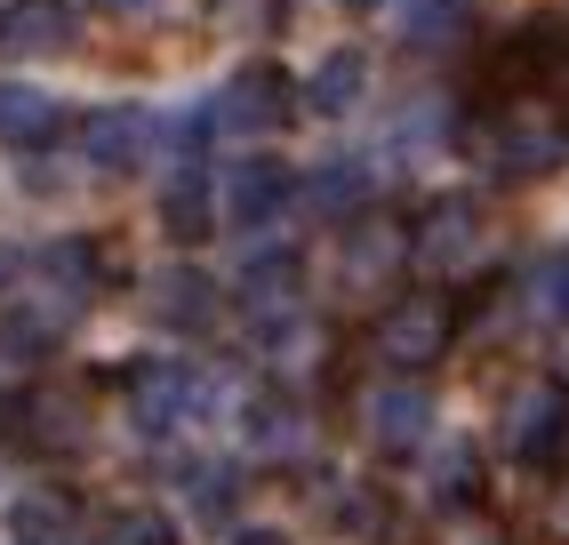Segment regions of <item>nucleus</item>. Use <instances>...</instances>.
Here are the masks:
<instances>
[{"instance_id":"nucleus-4","label":"nucleus","mask_w":569,"mask_h":545,"mask_svg":"<svg viewBox=\"0 0 569 545\" xmlns=\"http://www.w3.org/2000/svg\"><path fill=\"white\" fill-rule=\"evenodd\" d=\"M409 249H417V272H433V281H458V272L481 265L489 249V217L473 192H441V201H426L409 217Z\"/></svg>"},{"instance_id":"nucleus-33","label":"nucleus","mask_w":569,"mask_h":545,"mask_svg":"<svg viewBox=\"0 0 569 545\" xmlns=\"http://www.w3.org/2000/svg\"><path fill=\"white\" fill-rule=\"evenodd\" d=\"M233 545H289L281 529H249V537H233Z\"/></svg>"},{"instance_id":"nucleus-22","label":"nucleus","mask_w":569,"mask_h":545,"mask_svg":"<svg viewBox=\"0 0 569 545\" xmlns=\"http://www.w3.org/2000/svg\"><path fill=\"white\" fill-rule=\"evenodd\" d=\"M361 97H369V57L361 49H329L313 65V81H306V105L329 112V121H337V112H353Z\"/></svg>"},{"instance_id":"nucleus-11","label":"nucleus","mask_w":569,"mask_h":545,"mask_svg":"<svg viewBox=\"0 0 569 545\" xmlns=\"http://www.w3.org/2000/svg\"><path fill=\"white\" fill-rule=\"evenodd\" d=\"M32 281H41V314H57L64 329L97 305V289H104V249L97 241H81V232H64V241H49L41 257H32Z\"/></svg>"},{"instance_id":"nucleus-34","label":"nucleus","mask_w":569,"mask_h":545,"mask_svg":"<svg viewBox=\"0 0 569 545\" xmlns=\"http://www.w3.org/2000/svg\"><path fill=\"white\" fill-rule=\"evenodd\" d=\"M346 9H377V0H346Z\"/></svg>"},{"instance_id":"nucleus-10","label":"nucleus","mask_w":569,"mask_h":545,"mask_svg":"<svg viewBox=\"0 0 569 545\" xmlns=\"http://www.w3.org/2000/svg\"><path fill=\"white\" fill-rule=\"evenodd\" d=\"M121 394H129L137 434H177V425H193V417H201L209 377H201V369H184V361H137V369L121 377Z\"/></svg>"},{"instance_id":"nucleus-25","label":"nucleus","mask_w":569,"mask_h":545,"mask_svg":"<svg viewBox=\"0 0 569 545\" xmlns=\"http://www.w3.org/2000/svg\"><path fill=\"white\" fill-rule=\"evenodd\" d=\"M209 24L233 32V41H273L289 24V0H209Z\"/></svg>"},{"instance_id":"nucleus-29","label":"nucleus","mask_w":569,"mask_h":545,"mask_svg":"<svg viewBox=\"0 0 569 545\" xmlns=\"http://www.w3.org/2000/svg\"><path fill=\"white\" fill-rule=\"evenodd\" d=\"M241 497V474L233 465H201L193 474V505H201V522H224V505Z\"/></svg>"},{"instance_id":"nucleus-2","label":"nucleus","mask_w":569,"mask_h":545,"mask_svg":"<svg viewBox=\"0 0 569 545\" xmlns=\"http://www.w3.org/2000/svg\"><path fill=\"white\" fill-rule=\"evenodd\" d=\"M458 297L449 289H409V297H386V314L369 321V361L393 369V377H426L449 345H458Z\"/></svg>"},{"instance_id":"nucleus-3","label":"nucleus","mask_w":569,"mask_h":545,"mask_svg":"<svg viewBox=\"0 0 569 545\" xmlns=\"http://www.w3.org/2000/svg\"><path fill=\"white\" fill-rule=\"evenodd\" d=\"M498 449L529 474H546V465L569 449V377H521L506 394V417H498Z\"/></svg>"},{"instance_id":"nucleus-31","label":"nucleus","mask_w":569,"mask_h":545,"mask_svg":"<svg viewBox=\"0 0 569 545\" xmlns=\"http://www.w3.org/2000/svg\"><path fill=\"white\" fill-rule=\"evenodd\" d=\"M24 272H32V257H24V249H9V241H0V297H9V289L24 281Z\"/></svg>"},{"instance_id":"nucleus-15","label":"nucleus","mask_w":569,"mask_h":545,"mask_svg":"<svg viewBox=\"0 0 569 545\" xmlns=\"http://www.w3.org/2000/svg\"><path fill=\"white\" fill-rule=\"evenodd\" d=\"M81 24H72L64 0H9L0 9V57L9 65H49V57H72Z\"/></svg>"},{"instance_id":"nucleus-1","label":"nucleus","mask_w":569,"mask_h":545,"mask_svg":"<svg viewBox=\"0 0 569 545\" xmlns=\"http://www.w3.org/2000/svg\"><path fill=\"white\" fill-rule=\"evenodd\" d=\"M466 152H473L498 185H529V177H546V169L569 161V129L553 121L546 97H498V105L466 129Z\"/></svg>"},{"instance_id":"nucleus-8","label":"nucleus","mask_w":569,"mask_h":545,"mask_svg":"<svg viewBox=\"0 0 569 545\" xmlns=\"http://www.w3.org/2000/svg\"><path fill=\"white\" fill-rule=\"evenodd\" d=\"M289 112H297V81L273 65H249L209 97V137H273L289 129Z\"/></svg>"},{"instance_id":"nucleus-20","label":"nucleus","mask_w":569,"mask_h":545,"mask_svg":"<svg viewBox=\"0 0 569 545\" xmlns=\"http://www.w3.org/2000/svg\"><path fill=\"white\" fill-rule=\"evenodd\" d=\"M64 137V105L49 89H32V81H0V145H17V152H41Z\"/></svg>"},{"instance_id":"nucleus-27","label":"nucleus","mask_w":569,"mask_h":545,"mask_svg":"<svg viewBox=\"0 0 569 545\" xmlns=\"http://www.w3.org/2000/svg\"><path fill=\"white\" fill-rule=\"evenodd\" d=\"M337 529L361 537V545H386V537H393V505H386V489H346V497H337Z\"/></svg>"},{"instance_id":"nucleus-19","label":"nucleus","mask_w":569,"mask_h":545,"mask_svg":"<svg viewBox=\"0 0 569 545\" xmlns=\"http://www.w3.org/2000/svg\"><path fill=\"white\" fill-rule=\"evenodd\" d=\"M241 442H249L264 465H297V457L313 449V425H306V409H297L289 394H264V402L241 409Z\"/></svg>"},{"instance_id":"nucleus-7","label":"nucleus","mask_w":569,"mask_h":545,"mask_svg":"<svg viewBox=\"0 0 569 545\" xmlns=\"http://www.w3.org/2000/svg\"><path fill=\"white\" fill-rule=\"evenodd\" d=\"M489 81H498V97H546L561 105L569 97V17H538V24H521L513 41L498 49V65H489Z\"/></svg>"},{"instance_id":"nucleus-21","label":"nucleus","mask_w":569,"mask_h":545,"mask_svg":"<svg viewBox=\"0 0 569 545\" xmlns=\"http://www.w3.org/2000/svg\"><path fill=\"white\" fill-rule=\"evenodd\" d=\"M369 192H377V169L361 161V152H337V161H321V169L306 177V209H321V217H361Z\"/></svg>"},{"instance_id":"nucleus-12","label":"nucleus","mask_w":569,"mask_h":545,"mask_svg":"<svg viewBox=\"0 0 569 545\" xmlns=\"http://www.w3.org/2000/svg\"><path fill=\"white\" fill-rule=\"evenodd\" d=\"M161 121L144 105H104V112H89L81 121V152H89V169H104V177H137L144 161L161 152Z\"/></svg>"},{"instance_id":"nucleus-9","label":"nucleus","mask_w":569,"mask_h":545,"mask_svg":"<svg viewBox=\"0 0 569 545\" xmlns=\"http://www.w3.org/2000/svg\"><path fill=\"white\" fill-rule=\"evenodd\" d=\"M361 434L386 457H426L433 449V394L426 377H386L361 394Z\"/></svg>"},{"instance_id":"nucleus-6","label":"nucleus","mask_w":569,"mask_h":545,"mask_svg":"<svg viewBox=\"0 0 569 545\" xmlns=\"http://www.w3.org/2000/svg\"><path fill=\"white\" fill-rule=\"evenodd\" d=\"M0 434H17L24 449H49V457H72L89 442V385H64V377H41L32 394L0 402Z\"/></svg>"},{"instance_id":"nucleus-28","label":"nucleus","mask_w":569,"mask_h":545,"mask_svg":"<svg viewBox=\"0 0 569 545\" xmlns=\"http://www.w3.org/2000/svg\"><path fill=\"white\" fill-rule=\"evenodd\" d=\"M529 305H538L546 321H569V249L546 257L538 272H529Z\"/></svg>"},{"instance_id":"nucleus-32","label":"nucleus","mask_w":569,"mask_h":545,"mask_svg":"<svg viewBox=\"0 0 569 545\" xmlns=\"http://www.w3.org/2000/svg\"><path fill=\"white\" fill-rule=\"evenodd\" d=\"M546 522H553V537H561V545H569V482H561V489H553V505H546Z\"/></svg>"},{"instance_id":"nucleus-16","label":"nucleus","mask_w":569,"mask_h":545,"mask_svg":"<svg viewBox=\"0 0 569 545\" xmlns=\"http://www.w3.org/2000/svg\"><path fill=\"white\" fill-rule=\"evenodd\" d=\"M144 305H153V321H161V329H177V337H209L217 314H224V289L209 281L201 265H169Z\"/></svg>"},{"instance_id":"nucleus-23","label":"nucleus","mask_w":569,"mask_h":545,"mask_svg":"<svg viewBox=\"0 0 569 545\" xmlns=\"http://www.w3.org/2000/svg\"><path fill=\"white\" fill-rule=\"evenodd\" d=\"M9 537H17V545H89V537H81V522H72V497H57V489L17 497Z\"/></svg>"},{"instance_id":"nucleus-24","label":"nucleus","mask_w":569,"mask_h":545,"mask_svg":"<svg viewBox=\"0 0 569 545\" xmlns=\"http://www.w3.org/2000/svg\"><path fill=\"white\" fill-rule=\"evenodd\" d=\"M89 545H177V522L161 505H112V514L89 529Z\"/></svg>"},{"instance_id":"nucleus-18","label":"nucleus","mask_w":569,"mask_h":545,"mask_svg":"<svg viewBox=\"0 0 569 545\" xmlns=\"http://www.w3.org/2000/svg\"><path fill=\"white\" fill-rule=\"evenodd\" d=\"M217 217H224V209H217L209 169H201V161H177L169 185H161V232L193 249V241H209V232H217Z\"/></svg>"},{"instance_id":"nucleus-30","label":"nucleus","mask_w":569,"mask_h":545,"mask_svg":"<svg viewBox=\"0 0 569 545\" xmlns=\"http://www.w3.org/2000/svg\"><path fill=\"white\" fill-rule=\"evenodd\" d=\"M97 9H104V17H121V24H144V17H161L169 0H97Z\"/></svg>"},{"instance_id":"nucleus-17","label":"nucleus","mask_w":569,"mask_h":545,"mask_svg":"<svg viewBox=\"0 0 569 545\" xmlns=\"http://www.w3.org/2000/svg\"><path fill=\"white\" fill-rule=\"evenodd\" d=\"M481 32L473 0H401V49L409 57H458Z\"/></svg>"},{"instance_id":"nucleus-26","label":"nucleus","mask_w":569,"mask_h":545,"mask_svg":"<svg viewBox=\"0 0 569 545\" xmlns=\"http://www.w3.org/2000/svg\"><path fill=\"white\" fill-rule=\"evenodd\" d=\"M433 497L441 505H473L481 497V449L473 442H441L433 449Z\"/></svg>"},{"instance_id":"nucleus-14","label":"nucleus","mask_w":569,"mask_h":545,"mask_svg":"<svg viewBox=\"0 0 569 545\" xmlns=\"http://www.w3.org/2000/svg\"><path fill=\"white\" fill-rule=\"evenodd\" d=\"M289 201H297V169L264 161V152L233 161V169H224V185H217V209H224V225H233V232H264Z\"/></svg>"},{"instance_id":"nucleus-5","label":"nucleus","mask_w":569,"mask_h":545,"mask_svg":"<svg viewBox=\"0 0 569 545\" xmlns=\"http://www.w3.org/2000/svg\"><path fill=\"white\" fill-rule=\"evenodd\" d=\"M409 265H417V249H409V225L401 217H386V209L346 217V232H337V289L377 297V289H393Z\"/></svg>"},{"instance_id":"nucleus-13","label":"nucleus","mask_w":569,"mask_h":545,"mask_svg":"<svg viewBox=\"0 0 569 545\" xmlns=\"http://www.w3.org/2000/svg\"><path fill=\"white\" fill-rule=\"evenodd\" d=\"M297 289H306V257H297V249H249L241 272H233V297H241V314L257 329H281V321L306 314Z\"/></svg>"}]
</instances>
